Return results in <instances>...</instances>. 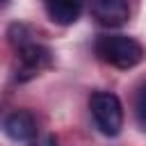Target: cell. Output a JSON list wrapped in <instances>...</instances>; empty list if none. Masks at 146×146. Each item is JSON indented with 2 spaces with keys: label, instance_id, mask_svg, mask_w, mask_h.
<instances>
[{
  "label": "cell",
  "instance_id": "9",
  "mask_svg": "<svg viewBox=\"0 0 146 146\" xmlns=\"http://www.w3.org/2000/svg\"><path fill=\"white\" fill-rule=\"evenodd\" d=\"M2 2H5V0H0V5H2Z\"/></svg>",
  "mask_w": 146,
  "mask_h": 146
},
{
  "label": "cell",
  "instance_id": "4",
  "mask_svg": "<svg viewBox=\"0 0 146 146\" xmlns=\"http://www.w3.org/2000/svg\"><path fill=\"white\" fill-rule=\"evenodd\" d=\"M91 16L103 27H121L130 18V2L128 0H94Z\"/></svg>",
  "mask_w": 146,
  "mask_h": 146
},
{
  "label": "cell",
  "instance_id": "6",
  "mask_svg": "<svg viewBox=\"0 0 146 146\" xmlns=\"http://www.w3.org/2000/svg\"><path fill=\"white\" fill-rule=\"evenodd\" d=\"M48 18L57 25H73L82 14V0H43Z\"/></svg>",
  "mask_w": 146,
  "mask_h": 146
},
{
  "label": "cell",
  "instance_id": "2",
  "mask_svg": "<svg viewBox=\"0 0 146 146\" xmlns=\"http://www.w3.org/2000/svg\"><path fill=\"white\" fill-rule=\"evenodd\" d=\"M89 110L94 116L96 128L105 137H116L123 128V107L116 94L112 91H96L89 98Z\"/></svg>",
  "mask_w": 146,
  "mask_h": 146
},
{
  "label": "cell",
  "instance_id": "7",
  "mask_svg": "<svg viewBox=\"0 0 146 146\" xmlns=\"http://www.w3.org/2000/svg\"><path fill=\"white\" fill-rule=\"evenodd\" d=\"M32 34H30V27L27 25H11L9 27V41L16 46V48H21V46H25V43H30L32 39H30Z\"/></svg>",
  "mask_w": 146,
  "mask_h": 146
},
{
  "label": "cell",
  "instance_id": "1",
  "mask_svg": "<svg viewBox=\"0 0 146 146\" xmlns=\"http://www.w3.org/2000/svg\"><path fill=\"white\" fill-rule=\"evenodd\" d=\"M96 55L116 68H132L144 59V46L125 34H105L96 41Z\"/></svg>",
  "mask_w": 146,
  "mask_h": 146
},
{
  "label": "cell",
  "instance_id": "5",
  "mask_svg": "<svg viewBox=\"0 0 146 146\" xmlns=\"http://www.w3.org/2000/svg\"><path fill=\"white\" fill-rule=\"evenodd\" d=\"M5 132L14 141H30L36 135V121L27 110H16L5 121Z\"/></svg>",
  "mask_w": 146,
  "mask_h": 146
},
{
  "label": "cell",
  "instance_id": "8",
  "mask_svg": "<svg viewBox=\"0 0 146 146\" xmlns=\"http://www.w3.org/2000/svg\"><path fill=\"white\" fill-rule=\"evenodd\" d=\"M135 114H137V121L146 128V84L135 96Z\"/></svg>",
  "mask_w": 146,
  "mask_h": 146
},
{
  "label": "cell",
  "instance_id": "3",
  "mask_svg": "<svg viewBox=\"0 0 146 146\" xmlns=\"http://www.w3.org/2000/svg\"><path fill=\"white\" fill-rule=\"evenodd\" d=\"M18 73L16 78L18 80H30L34 75H39L43 68L50 66L52 62V52L50 48H46L43 43H36V41H30L25 46L18 48Z\"/></svg>",
  "mask_w": 146,
  "mask_h": 146
}]
</instances>
